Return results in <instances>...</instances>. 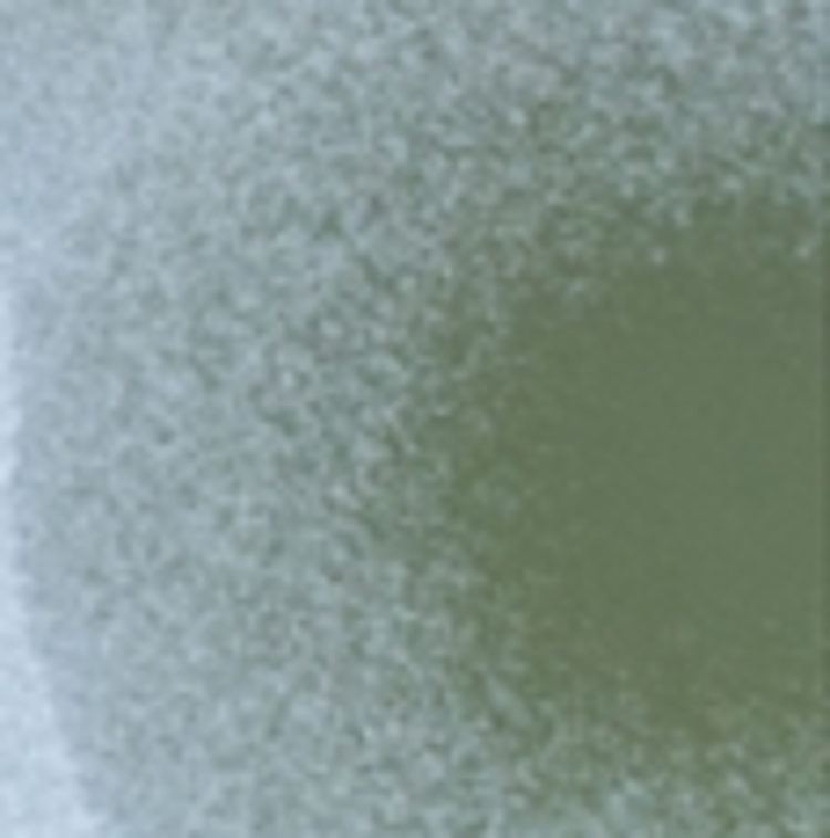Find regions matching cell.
I'll list each match as a JSON object with an SVG mask.
<instances>
[{
  "instance_id": "cell-1",
  "label": "cell",
  "mask_w": 830,
  "mask_h": 838,
  "mask_svg": "<svg viewBox=\"0 0 830 838\" xmlns=\"http://www.w3.org/2000/svg\"><path fill=\"white\" fill-rule=\"evenodd\" d=\"M30 241L110 838H823V0H270Z\"/></svg>"
}]
</instances>
